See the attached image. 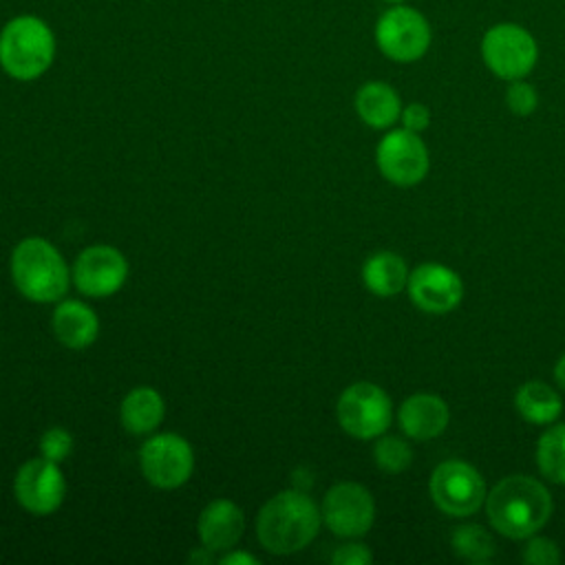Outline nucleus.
I'll use <instances>...</instances> for the list:
<instances>
[{"label":"nucleus","mask_w":565,"mask_h":565,"mask_svg":"<svg viewBox=\"0 0 565 565\" xmlns=\"http://www.w3.org/2000/svg\"><path fill=\"white\" fill-rule=\"evenodd\" d=\"M362 282L375 296H395L408 282L406 260L395 252H377L364 260Z\"/></svg>","instance_id":"20"},{"label":"nucleus","mask_w":565,"mask_h":565,"mask_svg":"<svg viewBox=\"0 0 565 565\" xmlns=\"http://www.w3.org/2000/svg\"><path fill=\"white\" fill-rule=\"evenodd\" d=\"M481 57L497 77L505 82L523 79L536 66L539 44L525 26L516 22H499L483 33Z\"/></svg>","instance_id":"6"},{"label":"nucleus","mask_w":565,"mask_h":565,"mask_svg":"<svg viewBox=\"0 0 565 565\" xmlns=\"http://www.w3.org/2000/svg\"><path fill=\"white\" fill-rule=\"evenodd\" d=\"M391 397L373 382L347 386L335 404V417L342 430L355 439H377L391 424Z\"/></svg>","instance_id":"8"},{"label":"nucleus","mask_w":565,"mask_h":565,"mask_svg":"<svg viewBox=\"0 0 565 565\" xmlns=\"http://www.w3.org/2000/svg\"><path fill=\"white\" fill-rule=\"evenodd\" d=\"M322 523L340 539L364 536L375 521L373 494L355 481L331 486L320 505Z\"/></svg>","instance_id":"12"},{"label":"nucleus","mask_w":565,"mask_h":565,"mask_svg":"<svg viewBox=\"0 0 565 565\" xmlns=\"http://www.w3.org/2000/svg\"><path fill=\"white\" fill-rule=\"evenodd\" d=\"M375 161L382 177L395 185L408 188L419 183L428 174V148L419 139V132L408 128L388 130L375 150Z\"/></svg>","instance_id":"13"},{"label":"nucleus","mask_w":565,"mask_h":565,"mask_svg":"<svg viewBox=\"0 0 565 565\" xmlns=\"http://www.w3.org/2000/svg\"><path fill=\"white\" fill-rule=\"evenodd\" d=\"M9 274L20 296L38 305H55L73 282L62 252L42 236H26L13 247Z\"/></svg>","instance_id":"3"},{"label":"nucleus","mask_w":565,"mask_h":565,"mask_svg":"<svg viewBox=\"0 0 565 565\" xmlns=\"http://www.w3.org/2000/svg\"><path fill=\"white\" fill-rule=\"evenodd\" d=\"M523 561L530 565H556L561 563V550L552 539L530 536L523 547Z\"/></svg>","instance_id":"27"},{"label":"nucleus","mask_w":565,"mask_h":565,"mask_svg":"<svg viewBox=\"0 0 565 565\" xmlns=\"http://www.w3.org/2000/svg\"><path fill=\"white\" fill-rule=\"evenodd\" d=\"M245 532V514L238 503L232 499H214L210 501L199 519L196 534L203 547L212 552H227L236 547Z\"/></svg>","instance_id":"15"},{"label":"nucleus","mask_w":565,"mask_h":565,"mask_svg":"<svg viewBox=\"0 0 565 565\" xmlns=\"http://www.w3.org/2000/svg\"><path fill=\"white\" fill-rule=\"evenodd\" d=\"M408 296L426 313H448L463 298V282L457 271L441 263H424L408 274Z\"/></svg>","instance_id":"14"},{"label":"nucleus","mask_w":565,"mask_h":565,"mask_svg":"<svg viewBox=\"0 0 565 565\" xmlns=\"http://www.w3.org/2000/svg\"><path fill=\"white\" fill-rule=\"evenodd\" d=\"M452 552L468 563H488L494 556V541L481 525H461L452 532Z\"/></svg>","instance_id":"23"},{"label":"nucleus","mask_w":565,"mask_h":565,"mask_svg":"<svg viewBox=\"0 0 565 565\" xmlns=\"http://www.w3.org/2000/svg\"><path fill=\"white\" fill-rule=\"evenodd\" d=\"M514 406L525 422L539 424V426L556 422L563 413L561 395L539 380H532L519 386L514 395Z\"/></svg>","instance_id":"21"},{"label":"nucleus","mask_w":565,"mask_h":565,"mask_svg":"<svg viewBox=\"0 0 565 565\" xmlns=\"http://www.w3.org/2000/svg\"><path fill=\"white\" fill-rule=\"evenodd\" d=\"M490 525L508 539H530L552 516V494L525 475L503 477L486 494Z\"/></svg>","instance_id":"2"},{"label":"nucleus","mask_w":565,"mask_h":565,"mask_svg":"<svg viewBox=\"0 0 565 565\" xmlns=\"http://www.w3.org/2000/svg\"><path fill=\"white\" fill-rule=\"evenodd\" d=\"M166 417L163 395L152 386L130 388L119 404V422L126 433L137 437L152 435Z\"/></svg>","instance_id":"18"},{"label":"nucleus","mask_w":565,"mask_h":565,"mask_svg":"<svg viewBox=\"0 0 565 565\" xmlns=\"http://www.w3.org/2000/svg\"><path fill=\"white\" fill-rule=\"evenodd\" d=\"M51 327L60 344L73 351L88 349L99 335V318L84 300L62 298L55 302Z\"/></svg>","instance_id":"16"},{"label":"nucleus","mask_w":565,"mask_h":565,"mask_svg":"<svg viewBox=\"0 0 565 565\" xmlns=\"http://www.w3.org/2000/svg\"><path fill=\"white\" fill-rule=\"evenodd\" d=\"M55 33L46 20L22 13L0 29V68L18 82L42 77L55 60Z\"/></svg>","instance_id":"4"},{"label":"nucleus","mask_w":565,"mask_h":565,"mask_svg":"<svg viewBox=\"0 0 565 565\" xmlns=\"http://www.w3.org/2000/svg\"><path fill=\"white\" fill-rule=\"evenodd\" d=\"M554 380H556V384L565 391V353L561 355V360H558L556 366H554Z\"/></svg>","instance_id":"31"},{"label":"nucleus","mask_w":565,"mask_h":565,"mask_svg":"<svg viewBox=\"0 0 565 565\" xmlns=\"http://www.w3.org/2000/svg\"><path fill=\"white\" fill-rule=\"evenodd\" d=\"M399 119H402L404 128H408V130H413V132H422V130H426L428 124H430V110H428L424 104L413 102V104H408L406 108H402Z\"/></svg>","instance_id":"29"},{"label":"nucleus","mask_w":565,"mask_h":565,"mask_svg":"<svg viewBox=\"0 0 565 565\" xmlns=\"http://www.w3.org/2000/svg\"><path fill=\"white\" fill-rule=\"evenodd\" d=\"M386 4H406V0H382Z\"/></svg>","instance_id":"32"},{"label":"nucleus","mask_w":565,"mask_h":565,"mask_svg":"<svg viewBox=\"0 0 565 565\" xmlns=\"http://www.w3.org/2000/svg\"><path fill=\"white\" fill-rule=\"evenodd\" d=\"M322 514L300 488H289L263 503L256 514V539L265 552L289 556L305 550L320 532Z\"/></svg>","instance_id":"1"},{"label":"nucleus","mask_w":565,"mask_h":565,"mask_svg":"<svg viewBox=\"0 0 565 565\" xmlns=\"http://www.w3.org/2000/svg\"><path fill=\"white\" fill-rule=\"evenodd\" d=\"M375 466L386 475H399L413 463L411 446L395 435H380L373 446Z\"/></svg>","instance_id":"24"},{"label":"nucleus","mask_w":565,"mask_h":565,"mask_svg":"<svg viewBox=\"0 0 565 565\" xmlns=\"http://www.w3.org/2000/svg\"><path fill=\"white\" fill-rule=\"evenodd\" d=\"M397 419L406 437L426 441L446 430L450 413H448V404L439 395L417 393L402 402Z\"/></svg>","instance_id":"17"},{"label":"nucleus","mask_w":565,"mask_h":565,"mask_svg":"<svg viewBox=\"0 0 565 565\" xmlns=\"http://www.w3.org/2000/svg\"><path fill=\"white\" fill-rule=\"evenodd\" d=\"M353 106H355L358 117L375 130L391 128L402 115V99H399L397 90L391 84L380 82V79L364 82L355 90Z\"/></svg>","instance_id":"19"},{"label":"nucleus","mask_w":565,"mask_h":565,"mask_svg":"<svg viewBox=\"0 0 565 565\" xmlns=\"http://www.w3.org/2000/svg\"><path fill=\"white\" fill-rule=\"evenodd\" d=\"M505 106L510 108V113H514L519 117L532 115L539 106L536 88L532 84H527L525 79H512L505 90Z\"/></svg>","instance_id":"26"},{"label":"nucleus","mask_w":565,"mask_h":565,"mask_svg":"<svg viewBox=\"0 0 565 565\" xmlns=\"http://www.w3.org/2000/svg\"><path fill=\"white\" fill-rule=\"evenodd\" d=\"M143 479L159 490H177L194 472V450L179 433H152L139 448Z\"/></svg>","instance_id":"7"},{"label":"nucleus","mask_w":565,"mask_h":565,"mask_svg":"<svg viewBox=\"0 0 565 565\" xmlns=\"http://www.w3.org/2000/svg\"><path fill=\"white\" fill-rule=\"evenodd\" d=\"M218 563H223V565H258V558L249 552H241V550L232 547L218 558Z\"/></svg>","instance_id":"30"},{"label":"nucleus","mask_w":565,"mask_h":565,"mask_svg":"<svg viewBox=\"0 0 565 565\" xmlns=\"http://www.w3.org/2000/svg\"><path fill=\"white\" fill-rule=\"evenodd\" d=\"M18 505L33 516H49L60 510L66 497V479L60 463L42 455L24 461L13 477Z\"/></svg>","instance_id":"11"},{"label":"nucleus","mask_w":565,"mask_h":565,"mask_svg":"<svg viewBox=\"0 0 565 565\" xmlns=\"http://www.w3.org/2000/svg\"><path fill=\"white\" fill-rule=\"evenodd\" d=\"M40 455L49 461H55V463H64L71 455H73V448H75V441H73V435L62 428V426H51L46 428L42 435H40Z\"/></svg>","instance_id":"25"},{"label":"nucleus","mask_w":565,"mask_h":565,"mask_svg":"<svg viewBox=\"0 0 565 565\" xmlns=\"http://www.w3.org/2000/svg\"><path fill=\"white\" fill-rule=\"evenodd\" d=\"M486 494L481 472L461 459H448L430 475V497L435 505L450 516L475 514L486 501Z\"/></svg>","instance_id":"9"},{"label":"nucleus","mask_w":565,"mask_h":565,"mask_svg":"<svg viewBox=\"0 0 565 565\" xmlns=\"http://www.w3.org/2000/svg\"><path fill=\"white\" fill-rule=\"evenodd\" d=\"M373 38L384 57L399 64H411L426 55L433 31L424 13L417 9L408 4H391L380 13Z\"/></svg>","instance_id":"5"},{"label":"nucleus","mask_w":565,"mask_h":565,"mask_svg":"<svg viewBox=\"0 0 565 565\" xmlns=\"http://www.w3.org/2000/svg\"><path fill=\"white\" fill-rule=\"evenodd\" d=\"M126 256L106 243L84 247L71 265V280L86 298L115 296L128 280Z\"/></svg>","instance_id":"10"},{"label":"nucleus","mask_w":565,"mask_h":565,"mask_svg":"<svg viewBox=\"0 0 565 565\" xmlns=\"http://www.w3.org/2000/svg\"><path fill=\"white\" fill-rule=\"evenodd\" d=\"M373 554L366 545L362 543H347V545H340L333 554H331V563L335 565H366L371 563Z\"/></svg>","instance_id":"28"},{"label":"nucleus","mask_w":565,"mask_h":565,"mask_svg":"<svg viewBox=\"0 0 565 565\" xmlns=\"http://www.w3.org/2000/svg\"><path fill=\"white\" fill-rule=\"evenodd\" d=\"M536 463L550 481L565 483V424H554L539 437Z\"/></svg>","instance_id":"22"}]
</instances>
